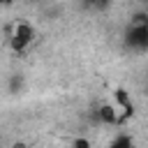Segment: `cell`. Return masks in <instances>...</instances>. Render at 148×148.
Wrapping results in <instances>:
<instances>
[{
    "instance_id": "cell-1",
    "label": "cell",
    "mask_w": 148,
    "mask_h": 148,
    "mask_svg": "<svg viewBox=\"0 0 148 148\" xmlns=\"http://www.w3.org/2000/svg\"><path fill=\"white\" fill-rule=\"evenodd\" d=\"M125 46L132 51H148V14L139 12L132 16L125 30Z\"/></svg>"
},
{
    "instance_id": "cell-2",
    "label": "cell",
    "mask_w": 148,
    "mask_h": 148,
    "mask_svg": "<svg viewBox=\"0 0 148 148\" xmlns=\"http://www.w3.org/2000/svg\"><path fill=\"white\" fill-rule=\"evenodd\" d=\"M32 42H35V28H32L30 23H25V21H18V23L14 25L12 37H9V46H12V51L23 53Z\"/></svg>"
},
{
    "instance_id": "cell-3",
    "label": "cell",
    "mask_w": 148,
    "mask_h": 148,
    "mask_svg": "<svg viewBox=\"0 0 148 148\" xmlns=\"http://www.w3.org/2000/svg\"><path fill=\"white\" fill-rule=\"evenodd\" d=\"M97 120H99V125H118V109H116V104H102L99 109H97Z\"/></svg>"
},
{
    "instance_id": "cell-4",
    "label": "cell",
    "mask_w": 148,
    "mask_h": 148,
    "mask_svg": "<svg viewBox=\"0 0 148 148\" xmlns=\"http://www.w3.org/2000/svg\"><path fill=\"white\" fill-rule=\"evenodd\" d=\"M106 148H134V141H132V136H127V134H118Z\"/></svg>"
},
{
    "instance_id": "cell-5",
    "label": "cell",
    "mask_w": 148,
    "mask_h": 148,
    "mask_svg": "<svg viewBox=\"0 0 148 148\" xmlns=\"http://www.w3.org/2000/svg\"><path fill=\"white\" fill-rule=\"evenodd\" d=\"M72 148H92V146H90V141H88L86 136H76V139L72 141Z\"/></svg>"
}]
</instances>
